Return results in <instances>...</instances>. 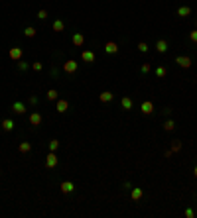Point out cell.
<instances>
[{
	"label": "cell",
	"mask_w": 197,
	"mask_h": 218,
	"mask_svg": "<svg viewBox=\"0 0 197 218\" xmlns=\"http://www.w3.org/2000/svg\"><path fill=\"white\" fill-rule=\"evenodd\" d=\"M193 175H195V177H197V165H195V169H193Z\"/></svg>",
	"instance_id": "35"
},
{
	"label": "cell",
	"mask_w": 197,
	"mask_h": 218,
	"mask_svg": "<svg viewBox=\"0 0 197 218\" xmlns=\"http://www.w3.org/2000/svg\"><path fill=\"white\" fill-rule=\"evenodd\" d=\"M71 41H73V45H77V47H81L83 43H85V38H83V34H75L71 38Z\"/></svg>",
	"instance_id": "13"
},
{
	"label": "cell",
	"mask_w": 197,
	"mask_h": 218,
	"mask_svg": "<svg viewBox=\"0 0 197 218\" xmlns=\"http://www.w3.org/2000/svg\"><path fill=\"white\" fill-rule=\"evenodd\" d=\"M73 191H75V185H73L71 181H63V183H61V193L69 195V193H73Z\"/></svg>",
	"instance_id": "6"
},
{
	"label": "cell",
	"mask_w": 197,
	"mask_h": 218,
	"mask_svg": "<svg viewBox=\"0 0 197 218\" xmlns=\"http://www.w3.org/2000/svg\"><path fill=\"white\" fill-rule=\"evenodd\" d=\"M166 73H167L166 67H158V69H156V75H158V77H166Z\"/></svg>",
	"instance_id": "27"
},
{
	"label": "cell",
	"mask_w": 197,
	"mask_h": 218,
	"mask_svg": "<svg viewBox=\"0 0 197 218\" xmlns=\"http://www.w3.org/2000/svg\"><path fill=\"white\" fill-rule=\"evenodd\" d=\"M176 63L179 65V67H183V69H189V67H191V59H189V57L187 55H179V57H176Z\"/></svg>",
	"instance_id": "1"
},
{
	"label": "cell",
	"mask_w": 197,
	"mask_h": 218,
	"mask_svg": "<svg viewBox=\"0 0 197 218\" xmlns=\"http://www.w3.org/2000/svg\"><path fill=\"white\" fill-rule=\"evenodd\" d=\"M81 59H83L85 63H95V53H93V51H87V49H85V51L81 53Z\"/></svg>",
	"instance_id": "12"
},
{
	"label": "cell",
	"mask_w": 197,
	"mask_h": 218,
	"mask_svg": "<svg viewBox=\"0 0 197 218\" xmlns=\"http://www.w3.org/2000/svg\"><path fill=\"white\" fill-rule=\"evenodd\" d=\"M55 165H57V155L53 153V151H49V153H47V157H46V167L53 169Z\"/></svg>",
	"instance_id": "3"
},
{
	"label": "cell",
	"mask_w": 197,
	"mask_h": 218,
	"mask_svg": "<svg viewBox=\"0 0 197 218\" xmlns=\"http://www.w3.org/2000/svg\"><path fill=\"white\" fill-rule=\"evenodd\" d=\"M63 69H65V73H75L77 71V61L69 59L67 63H63Z\"/></svg>",
	"instance_id": "7"
},
{
	"label": "cell",
	"mask_w": 197,
	"mask_h": 218,
	"mask_svg": "<svg viewBox=\"0 0 197 218\" xmlns=\"http://www.w3.org/2000/svg\"><path fill=\"white\" fill-rule=\"evenodd\" d=\"M46 96H47V100H49V102H52V100H57V98H59V92H57L55 89H49Z\"/></svg>",
	"instance_id": "18"
},
{
	"label": "cell",
	"mask_w": 197,
	"mask_h": 218,
	"mask_svg": "<svg viewBox=\"0 0 197 218\" xmlns=\"http://www.w3.org/2000/svg\"><path fill=\"white\" fill-rule=\"evenodd\" d=\"M140 110H142V114L150 116L152 112H154V104H152V100H144V102H142V106H140Z\"/></svg>",
	"instance_id": "2"
},
{
	"label": "cell",
	"mask_w": 197,
	"mask_h": 218,
	"mask_svg": "<svg viewBox=\"0 0 197 218\" xmlns=\"http://www.w3.org/2000/svg\"><path fill=\"white\" fill-rule=\"evenodd\" d=\"M112 98H114V94H112L111 91H105V92L99 94V100H101V102H111Z\"/></svg>",
	"instance_id": "10"
},
{
	"label": "cell",
	"mask_w": 197,
	"mask_h": 218,
	"mask_svg": "<svg viewBox=\"0 0 197 218\" xmlns=\"http://www.w3.org/2000/svg\"><path fill=\"white\" fill-rule=\"evenodd\" d=\"M120 104H122V108H126V110H130V108H132V98H128V96H122Z\"/></svg>",
	"instance_id": "20"
},
{
	"label": "cell",
	"mask_w": 197,
	"mask_h": 218,
	"mask_svg": "<svg viewBox=\"0 0 197 218\" xmlns=\"http://www.w3.org/2000/svg\"><path fill=\"white\" fill-rule=\"evenodd\" d=\"M185 216H187V218H193V216H195L193 208H187V210H185Z\"/></svg>",
	"instance_id": "32"
},
{
	"label": "cell",
	"mask_w": 197,
	"mask_h": 218,
	"mask_svg": "<svg viewBox=\"0 0 197 218\" xmlns=\"http://www.w3.org/2000/svg\"><path fill=\"white\" fill-rule=\"evenodd\" d=\"M30 104H38V96H30Z\"/></svg>",
	"instance_id": "34"
},
{
	"label": "cell",
	"mask_w": 197,
	"mask_h": 218,
	"mask_svg": "<svg viewBox=\"0 0 197 218\" xmlns=\"http://www.w3.org/2000/svg\"><path fill=\"white\" fill-rule=\"evenodd\" d=\"M189 14H191V8H189V6H181V8H178V16H181V18L189 16Z\"/></svg>",
	"instance_id": "17"
},
{
	"label": "cell",
	"mask_w": 197,
	"mask_h": 218,
	"mask_svg": "<svg viewBox=\"0 0 197 218\" xmlns=\"http://www.w3.org/2000/svg\"><path fill=\"white\" fill-rule=\"evenodd\" d=\"M12 110L16 112V114H24L26 112V104L24 102H14L12 104Z\"/></svg>",
	"instance_id": "14"
},
{
	"label": "cell",
	"mask_w": 197,
	"mask_h": 218,
	"mask_svg": "<svg viewBox=\"0 0 197 218\" xmlns=\"http://www.w3.org/2000/svg\"><path fill=\"white\" fill-rule=\"evenodd\" d=\"M18 149H20V153H30V151H32V143L30 142H22Z\"/></svg>",
	"instance_id": "15"
},
{
	"label": "cell",
	"mask_w": 197,
	"mask_h": 218,
	"mask_svg": "<svg viewBox=\"0 0 197 218\" xmlns=\"http://www.w3.org/2000/svg\"><path fill=\"white\" fill-rule=\"evenodd\" d=\"M148 43H146V41H140V43H138V51H142V53H148Z\"/></svg>",
	"instance_id": "24"
},
{
	"label": "cell",
	"mask_w": 197,
	"mask_h": 218,
	"mask_svg": "<svg viewBox=\"0 0 197 218\" xmlns=\"http://www.w3.org/2000/svg\"><path fill=\"white\" fill-rule=\"evenodd\" d=\"M32 69H34V71H41L43 65H41V63H32Z\"/></svg>",
	"instance_id": "30"
},
{
	"label": "cell",
	"mask_w": 197,
	"mask_h": 218,
	"mask_svg": "<svg viewBox=\"0 0 197 218\" xmlns=\"http://www.w3.org/2000/svg\"><path fill=\"white\" fill-rule=\"evenodd\" d=\"M63 30H65L63 20H55V22H53V32H63Z\"/></svg>",
	"instance_id": "21"
},
{
	"label": "cell",
	"mask_w": 197,
	"mask_h": 218,
	"mask_svg": "<svg viewBox=\"0 0 197 218\" xmlns=\"http://www.w3.org/2000/svg\"><path fill=\"white\" fill-rule=\"evenodd\" d=\"M57 148H59V142H57V140H52V142H49V151H55Z\"/></svg>",
	"instance_id": "26"
},
{
	"label": "cell",
	"mask_w": 197,
	"mask_h": 218,
	"mask_svg": "<svg viewBox=\"0 0 197 218\" xmlns=\"http://www.w3.org/2000/svg\"><path fill=\"white\" fill-rule=\"evenodd\" d=\"M24 34H26V38H36V28H32V26H28L26 30H24Z\"/></svg>",
	"instance_id": "23"
},
{
	"label": "cell",
	"mask_w": 197,
	"mask_h": 218,
	"mask_svg": "<svg viewBox=\"0 0 197 218\" xmlns=\"http://www.w3.org/2000/svg\"><path fill=\"white\" fill-rule=\"evenodd\" d=\"M2 128L6 130V132H12V130H14V120L4 118V120H2Z\"/></svg>",
	"instance_id": "16"
},
{
	"label": "cell",
	"mask_w": 197,
	"mask_h": 218,
	"mask_svg": "<svg viewBox=\"0 0 197 218\" xmlns=\"http://www.w3.org/2000/svg\"><path fill=\"white\" fill-rule=\"evenodd\" d=\"M142 197H144L142 189H130V199H132V200H140Z\"/></svg>",
	"instance_id": "11"
},
{
	"label": "cell",
	"mask_w": 197,
	"mask_h": 218,
	"mask_svg": "<svg viewBox=\"0 0 197 218\" xmlns=\"http://www.w3.org/2000/svg\"><path fill=\"white\" fill-rule=\"evenodd\" d=\"M105 51H107L108 55H112V53L118 51V45H116L114 41H107V43H105Z\"/></svg>",
	"instance_id": "8"
},
{
	"label": "cell",
	"mask_w": 197,
	"mask_h": 218,
	"mask_svg": "<svg viewBox=\"0 0 197 218\" xmlns=\"http://www.w3.org/2000/svg\"><path fill=\"white\" fill-rule=\"evenodd\" d=\"M55 110L57 112H65V110H67V108H69V102H67V100H63V98H57L55 100Z\"/></svg>",
	"instance_id": "5"
},
{
	"label": "cell",
	"mask_w": 197,
	"mask_h": 218,
	"mask_svg": "<svg viewBox=\"0 0 197 218\" xmlns=\"http://www.w3.org/2000/svg\"><path fill=\"white\" fill-rule=\"evenodd\" d=\"M38 18H40V20H46V18H47V10H43V8H41V10L38 12Z\"/></svg>",
	"instance_id": "28"
},
{
	"label": "cell",
	"mask_w": 197,
	"mask_h": 218,
	"mask_svg": "<svg viewBox=\"0 0 197 218\" xmlns=\"http://www.w3.org/2000/svg\"><path fill=\"white\" fill-rule=\"evenodd\" d=\"M156 49H158V51H160V53H166V51H167V41H164V39H160V41L156 43Z\"/></svg>",
	"instance_id": "19"
},
{
	"label": "cell",
	"mask_w": 197,
	"mask_h": 218,
	"mask_svg": "<svg viewBox=\"0 0 197 218\" xmlns=\"http://www.w3.org/2000/svg\"><path fill=\"white\" fill-rule=\"evenodd\" d=\"M8 55H10V59H14V61H20V59H22V47H10Z\"/></svg>",
	"instance_id": "4"
},
{
	"label": "cell",
	"mask_w": 197,
	"mask_h": 218,
	"mask_svg": "<svg viewBox=\"0 0 197 218\" xmlns=\"http://www.w3.org/2000/svg\"><path fill=\"white\" fill-rule=\"evenodd\" d=\"M30 124L32 126H40L41 124V114L40 112H32L30 114Z\"/></svg>",
	"instance_id": "9"
},
{
	"label": "cell",
	"mask_w": 197,
	"mask_h": 218,
	"mask_svg": "<svg viewBox=\"0 0 197 218\" xmlns=\"http://www.w3.org/2000/svg\"><path fill=\"white\" fill-rule=\"evenodd\" d=\"M140 69H142V73H150V71H152V67H150V65H148V63H144V65H142V67H140Z\"/></svg>",
	"instance_id": "31"
},
{
	"label": "cell",
	"mask_w": 197,
	"mask_h": 218,
	"mask_svg": "<svg viewBox=\"0 0 197 218\" xmlns=\"http://www.w3.org/2000/svg\"><path fill=\"white\" fill-rule=\"evenodd\" d=\"M18 67H20V71H26L28 67H30V65H28V63H24V61H22V59H20V63H18Z\"/></svg>",
	"instance_id": "29"
},
{
	"label": "cell",
	"mask_w": 197,
	"mask_h": 218,
	"mask_svg": "<svg viewBox=\"0 0 197 218\" xmlns=\"http://www.w3.org/2000/svg\"><path fill=\"white\" fill-rule=\"evenodd\" d=\"M179 149H181V142L173 140V142H172V151H179Z\"/></svg>",
	"instance_id": "25"
},
{
	"label": "cell",
	"mask_w": 197,
	"mask_h": 218,
	"mask_svg": "<svg viewBox=\"0 0 197 218\" xmlns=\"http://www.w3.org/2000/svg\"><path fill=\"white\" fill-rule=\"evenodd\" d=\"M189 38H191V41H195V43H197V30L189 34Z\"/></svg>",
	"instance_id": "33"
},
{
	"label": "cell",
	"mask_w": 197,
	"mask_h": 218,
	"mask_svg": "<svg viewBox=\"0 0 197 218\" xmlns=\"http://www.w3.org/2000/svg\"><path fill=\"white\" fill-rule=\"evenodd\" d=\"M173 128H176V122H173V120H166V124H164V130H166V132H172Z\"/></svg>",
	"instance_id": "22"
}]
</instances>
